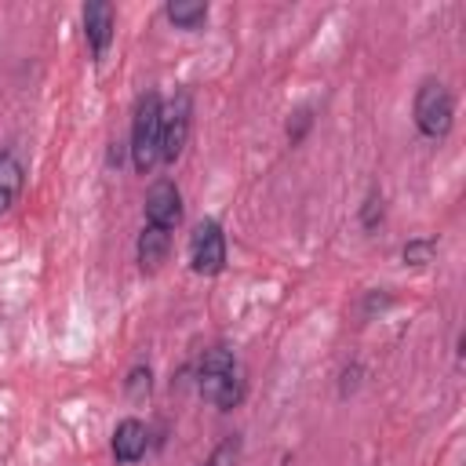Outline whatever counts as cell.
Listing matches in <instances>:
<instances>
[{
	"label": "cell",
	"instance_id": "cell-1",
	"mask_svg": "<svg viewBox=\"0 0 466 466\" xmlns=\"http://www.w3.org/2000/svg\"><path fill=\"white\" fill-rule=\"evenodd\" d=\"M197 390L208 404H215L218 411H233L244 397V379L237 371V357L226 346H211L200 357L197 368Z\"/></svg>",
	"mask_w": 466,
	"mask_h": 466
},
{
	"label": "cell",
	"instance_id": "cell-2",
	"mask_svg": "<svg viewBox=\"0 0 466 466\" xmlns=\"http://www.w3.org/2000/svg\"><path fill=\"white\" fill-rule=\"evenodd\" d=\"M160 95L157 91H146L138 102H135V116H131V142H127V153H131V164L138 175L153 171L160 164Z\"/></svg>",
	"mask_w": 466,
	"mask_h": 466
},
{
	"label": "cell",
	"instance_id": "cell-3",
	"mask_svg": "<svg viewBox=\"0 0 466 466\" xmlns=\"http://www.w3.org/2000/svg\"><path fill=\"white\" fill-rule=\"evenodd\" d=\"M411 116H415L419 135L444 138L451 131V124H455V98H451V91L441 80H422L419 91H415V102H411Z\"/></svg>",
	"mask_w": 466,
	"mask_h": 466
},
{
	"label": "cell",
	"instance_id": "cell-4",
	"mask_svg": "<svg viewBox=\"0 0 466 466\" xmlns=\"http://www.w3.org/2000/svg\"><path fill=\"white\" fill-rule=\"evenodd\" d=\"M189 127H193V98L189 91H175V98L160 109V160L164 164H175L182 157Z\"/></svg>",
	"mask_w": 466,
	"mask_h": 466
},
{
	"label": "cell",
	"instance_id": "cell-5",
	"mask_svg": "<svg viewBox=\"0 0 466 466\" xmlns=\"http://www.w3.org/2000/svg\"><path fill=\"white\" fill-rule=\"evenodd\" d=\"M189 266L200 277H215L226 266V233L215 218H200L189 237Z\"/></svg>",
	"mask_w": 466,
	"mask_h": 466
},
{
	"label": "cell",
	"instance_id": "cell-6",
	"mask_svg": "<svg viewBox=\"0 0 466 466\" xmlns=\"http://www.w3.org/2000/svg\"><path fill=\"white\" fill-rule=\"evenodd\" d=\"M182 222V193L171 178H160L149 186L146 193V226H160V229H175Z\"/></svg>",
	"mask_w": 466,
	"mask_h": 466
},
{
	"label": "cell",
	"instance_id": "cell-7",
	"mask_svg": "<svg viewBox=\"0 0 466 466\" xmlns=\"http://www.w3.org/2000/svg\"><path fill=\"white\" fill-rule=\"evenodd\" d=\"M113 25H116V11L113 4L106 0H91L84 7V36H87V47H91V58L102 62L109 44H113Z\"/></svg>",
	"mask_w": 466,
	"mask_h": 466
},
{
	"label": "cell",
	"instance_id": "cell-8",
	"mask_svg": "<svg viewBox=\"0 0 466 466\" xmlns=\"http://www.w3.org/2000/svg\"><path fill=\"white\" fill-rule=\"evenodd\" d=\"M146 448H149V430H146V422L135 419V415L120 419L116 430H113V459L124 462V466H131V462H138V459L146 455Z\"/></svg>",
	"mask_w": 466,
	"mask_h": 466
},
{
	"label": "cell",
	"instance_id": "cell-9",
	"mask_svg": "<svg viewBox=\"0 0 466 466\" xmlns=\"http://www.w3.org/2000/svg\"><path fill=\"white\" fill-rule=\"evenodd\" d=\"M171 255V233L160 229V226H142L138 233V244H135V258H138V269L142 273H157Z\"/></svg>",
	"mask_w": 466,
	"mask_h": 466
},
{
	"label": "cell",
	"instance_id": "cell-10",
	"mask_svg": "<svg viewBox=\"0 0 466 466\" xmlns=\"http://www.w3.org/2000/svg\"><path fill=\"white\" fill-rule=\"evenodd\" d=\"M22 182H25V167L18 160L15 149H0V215H7L22 193Z\"/></svg>",
	"mask_w": 466,
	"mask_h": 466
},
{
	"label": "cell",
	"instance_id": "cell-11",
	"mask_svg": "<svg viewBox=\"0 0 466 466\" xmlns=\"http://www.w3.org/2000/svg\"><path fill=\"white\" fill-rule=\"evenodd\" d=\"M164 15L178 29H200L208 22V4H200V0H171L164 7Z\"/></svg>",
	"mask_w": 466,
	"mask_h": 466
},
{
	"label": "cell",
	"instance_id": "cell-12",
	"mask_svg": "<svg viewBox=\"0 0 466 466\" xmlns=\"http://www.w3.org/2000/svg\"><path fill=\"white\" fill-rule=\"evenodd\" d=\"M240 451H244V441H240L237 433H229V437H222V441L211 448V455H208L200 466H237V462H240Z\"/></svg>",
	"mask_w": 466,
	"mask_h": 466
},
{
	"label": "cell",
	"instance_id": "cell-13",
	"mask_svg": "<svg viewBox=\"0 0 466 466\" xmlns=\"http://www.w3.org/2000/svg\"><path fill=\"white\" fill-rule=\"evenodd\" d=\"M433 251H437V240H433V237H411V240L400 248V258H404L408 266H426V262L433 258Z\"/></svg>",
	"mask_w": 466,
	"mask_h": 466
},
{
	"label": "cell",
	"instance_id": "cell-14",
	"mask_svg": "<svg viewBox=\"0 0 466 466\" xmlns=\"http://www.w3.org/2000/svg\"><path fill=\"white\" fill-rule=\"evenodd\" d=\"M382 215H386L382 193H379V189H371V193L364 197V204H360V226L371 233V229H379V226H382Z\"/></svg>",
	"mask_w": 466,
	"mask_h": 466
},
{
	"label": "cell",
	"instance_id": "cell-15",
	"mask_svg": "<svg viewBox=\"0 0 466 466\" xmlns=\"http://www.w3.org/2000/svg\"><path fill=\"white\" fill-rule=\"evenodd\" d=\"M124 390H127V397L131 400H146L149 397V390H153V375H149V368H131V375H127V382H124Z\"/></svg>",
	"mask_w": 466,
	"mask_h": 466
},
{
	"label": "cell",
	"instance_id": "cell-16",
	"mask_svg": "<svg viewBox=\"0 0 466 466\" xmlns=\"http://www.w3.org/2000/svg\"><path fill=\"white\" fill-rule=\"evenodd\" d=\"M313 127V109L309 106H302V109H295L291 113V120H288V142L291 146H299L302 138H306V131Z\"/></svg>",
	"mask_w": 466,
	"mask_h": 466
},
{
	"label": "cell",
	"instance_id": "cell-17",
	"mask_svg": "<svg viewBox=\"0 0 466 466\" xmlns=\"http://www.w3.org/2000/svg\"><path fill=\"white\" fill-rule=\"evenodd\" d=\"M357 375H360V364H353V368H346V371H342V397L357 390Z\"/></svg>",
	"mask_w": 466,
	"mask_h": 466
},
{
	"label": "cell",
	"instance_id": "cell-18",
	"mask_svg": "<svg viewBox=\"0 0 466 466\" xmlns=\"http://www.w3.org/2000/svg\"><path fill=\"white\" fill-rule=\"evenodd\" d=\"M124 149H127L124 142H113V149H109V164H116V167H120V160H124Z\"/></svg>",
	"mask_w": 466,
	"mask_h": 466
},
{
	"label": "cell",
	"instance_id": "cell-19",
	"mask_svg": "<svg viewBox=\"0 0 466 466\" xmlns=\"http://www.w3.org/2000/svg\"><path fill=\"white\" fill-rule=\"evenodd\" d=\"M390 306V295H368V309H382Z\"/></svg>",
	"mask_w": 466,
	"mask_h": 466
}]
</instances>
